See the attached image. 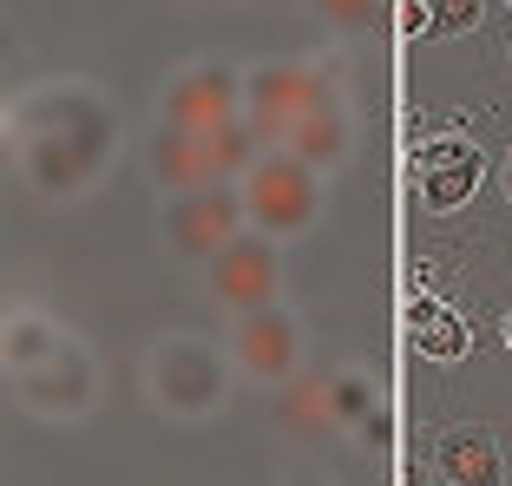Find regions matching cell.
<instances>
[{"label": "cell", "mask_w": 512, "mask_h": 486, "mask_svg": "<svg viewBox=\"0 0 512 486\" xmlns=\"http://www.w3.org/2000/svg\"><path fill=\"white\" fill-rule=\"evenodd\" d=\"M362 441H368V447H388V441H394V427H388V414H381V408L362 421Z\"/></svg>", "instance_id": "44dd1931"}, {"label": "cell", "mask_w": 512, "mask_h": 486, "mask_svg": "<svg viewBox=\"0 0 512 486\" xmlns=\"http://www.w3.org/2000/svg\"><path fill=\"white\" fill-rule=\"evenodd\" d=\"M243 119V73L224 60H191L165 73L158 86V125H184V132H217V125Z\"/></svg>", "instance_id": "52a82bcc"}, {"label": "cell", "mask_w": 512, "mask_h": 486, "mask_svg": "<svg viewBox=\"0 0 512 486\" xmlns=\"http://www.w3.org/2000/svg\"><path fill=\"white\" fill-rule=\"evenodd\" d=\"M506 349H512V322H506Z\"/></svg>", "instance_id": "603a6c76"}, {"label": "cell", "mask_w": 512, "mask_h": 486, "mask_svg": "<svg viewBox=\"0 0 512 486\" xmlns=\"http://www.w3.org/2000/svg\"><path fill=\"white\" fill-rule=\"evenodd\" d=\"M14 125H20V165H27L40 198H86L119 152V119L86 79H53V86L27 92Z\"/></svg>", "instance_id": "6da1fadb"}, {"label": "cell", "mask_w": 512, "mask_h": 486, "mask_svg": "<svg viewBox=\"0 0 512 486\" xmlns=\"http://www.w3.org/2000/svg\"><path fill=\"white\" fill-rule=\"evenodd\" d=\"M276 152L302 158L309 171H342L348 158H355V112H348V92L322 99L316 112H302V119L289 125V138L276 145Z\"/></svg>", "instance_id": "7c38bea8"}, {"label": "cell", "mask_w": 512, "mask_h": 486, "mask_svg": "<svg viewBox=\"0 0 512 486\" xmlns=\"http://www.w3.org/2000/svg\"><path fill=\"white\" fill-rule=\"evenodd\" d=\"M250 211H243V191L237 184H211V191H184V198L165 204L158 217V237L178 263H211L224 243L243 237Z\"/></svg>", "instance_id": "5b68a950"}, {"label": "cell", "mask_w": 512, "mask_h": 486, "mask_svg": "<svg viewBox=\"0 0 512 486\" xmlns=\"http://www.w3.org/2000/svg\"><path fill=\"white\" fill-rule=\"evenodd\" d=\"M230 362L237 375L263 381V388H283V381L302 375V322L289 316L283 303L256 309V316H230Z\"/></svg>", "instance_id": "ba28073f"}, {"label": "cell", "mask_w": 512, "mask_h": 486, "mask_svg": "<svg viewBox=\"0 0 512 486\" xmlns=\"http://www.w3.org/2000/svg\"><path fill=\"white\" fill-rule=\"evenodd\" d=\"M342 60H256L250 73H243V119L263 132V145H283L289 125L302 119V112H316L322 99H335L342 92Z\"/></svg>", "instance_id": "3957f363"}, {"label": "cell", "mask_w": 512, "mask_h": 486, "mask_svg": "<svg viewBox=\"0 0 512 486\" xmlns=\"http://www.w3.org/2000/svg\"><path fill=\"white\" fill-rule=\"evenodd\" d=\"M506 191H512V171H506Z\"/></svg>", "instance_id": "cb8c5ba5"}, {"label": "cell", "mask_w": 512, "mask_h": 486, "mask_svg": "<svg viewBox=\"0 0 512 486\" xmlns=\"http://www.w3.org/2000/svg\"><path fill=\"white\" fill-rule=\"evenodd\" d=\"M145 165H151V178H158V191H171V198L224 184V171H217V145H211V132H184V125H158V138H151Z\"/></svg>", "instance_id": "8fae6325"}, {"label": "cell", "mask_w": 512, "mask_h": 486, "mask_svg": "<svg viewBox=\"0 0 512 486\" xmlns=\"http://www.w3.org/2000/svg\"><path fill=\"white\" fill-rule=\"evenodd\" d=\"M230 355L217 349V342H204V335L191 329H171L151 342L145 355V395L151 408L165 414V421H211L217 408L230 401Z\"/></svg>", "instance_id": "7a4b0ae2"}, {"label": "cell", "mask_w": 512, "mask_h": 486, "mask_svg": "<svg viewBox=\"0 0 512 486\" xmlns=\"http://www.w3.org/2000/svg\"><path fill=\"white\" fill-rule=\"evenodd\" d=\"M14 401L40 421H86L99 408V362H92L79 342H66L53 362L14 375Z\"/></svg>", "instance_id": "9c48e42d"}, {"label": "cell", "mask_w": 512, "mask_h": 486, "mask_svg": "<svg viewBox=\"0 0 512 486\" xmlns=\"http://www.w3.org/2000/svg\"><path fill=\"white\" fill-rule=\"evenodd\" d=\"M60 349H66L60 329H53L40 309H20V316H7V368H14V375H27V368L53 362Z\"/></svg>", "instance_id": "2e32d148"}, {"label": "cell", "mask_w": 512, "mask_h": 486, "mask_svg": "<svg viewBox=\"0 0 512 486\" xmlns=\"http://www.w3.org/2000/svg\"><path fill=\"white\" fill-rule=\"evenodd\" d=\"M407 342H414L427 362H460L473 335H467V322H460V309H447V303L427 296V303L407 309Z\"/></svg>", "instance_id": "9a60e30c"}, {"label": "cell", "mask_w": 512, "mask_h": 486, "mask_svg": "<svg viewBox=\"0 0 512 486\" xmlns=\"http://www.w3.org/2000/svg\"><path fill=\"white\" fill-rule=\"evenodd\" d=\"M316 178H322V171H309L302 158L263 152L256 171L237 184L243 211H250V230H263V237H296V230H309L316 211H322V184Z\"/></svg>", "instance_id": "277c9868"}, {"label": "cell", "mask_w": 512, "mask_h": 486, "mask_svg": "<svg viewBox=\"0 0 512 486\" xmlns=\"http://www.w3.org/2000/svg\"><path fill=\"white\" fill-rule=\"evenodd\" d=\"M335 408H342V427H362L368 414L381 408V388L362 368H342V375H335Z\"/></svg>", "instance_id": "ac0fdd59"}, {"label": "cell", "mask_w": 512, "mask_h": 486, "mask_svg": "<svg viewBox=\"0 0 512 486\" xmlns=\"http://www.w3.org/2000/svg\"><path fill=\"white\" fill-rule=\"evenodd\" d=\"M270 421H276V434H283V441H296V447L335 441V434H342L335 375H296V381H283V388H276V401H270Z\"/></svg>", "instance_id": "30bf717a"}, {"label": "cell", "mask_w": 512, "mask_h": 486, "mask_svg": "<svg viewBox=\"0 0 512 486\" xmlns=\"http://www.w3.org/2000/svg\"><path fill=\"white\" fill-rule=\"evenodd\" d=\"M276 486H329V480H322V473H283Z\"/></svg>", "instance_id": "7402d4cb"}, {"label": "cell", "mask_w": 512, "mask_h": 486, "mask_svg": "<svg viewBox=\"0 0 512 486\" xmlns=\"http://www.w3.org/2000/svg\"><path fill=\"white\" fill-rule=\"evenodd\" d=\"M434 467L447 486H506V454H499L493 427L460 421L434 441Z\"/></svg>", "instance_id": "4fadbf2b"}, {"label": "cell", "mask_w": 512, "mask_h": 486, "mask_svg": "<svg viewBox=\"0 0 512 486\" xmlns=\"http://www.w3.org/2000/svg\"><path fill=\"white\" fill-rule=\"evenodd\" d=\"M434 7V33L440 40H453V33H473L486 14V0H427Z\"/></svg>", "instance_id": "ffe728a7"}, {"label": "cell", "mask_w": 512, "mask_h": 486, "mask_svg": "<svg viewBox=\"0 0 512 486\" xmlns=\"http://www.w3.org/2000/svg\"><path fill=\"white\" fill-rule=\"evenodd\" d=\"M204 283H211V303L224 316H256L283 296V250L263 230H243L237 243H224L211 263H204Z\"/></svg>", "instance_id": "8992f818"}, {"label": "cell", "mask_w": 512, "mask_h": 486, "mask_svg": "<svg viewBox=\"0 0 512 486\" xmlns=\"http://www.w3.org/2000/svg\"><path fill=\"white\" fill-rule=\"evenodd\" d=\"M316 14L329 20L335 33H362L381 20V0H316Z\"/></svg>", "instance_id": "d6986e66"}, {"label": "cell", "mask_w": 512, "mask_h": 486, "mask_svg": "<svg viewBox=\"0 0 512 486\" xmlns=\"http://www.w3.org/2000/svg\"><path fill=\"white\" fill-rule=\"evenodd\" d=\"M480 191V152L460 145V138H440L421 152V198L427 211H460V204Z\"/></svg>", "instance_id": "5bb4252c"}, {"label": "cell", "mask_w": 512, "mask_h": 486, "mask_svg": "<svg viewBox=\"0 0 512 486\" xmlns=\"http://www.w3.org/2000/svg\"><path fill=\"white\" fill-rule=\"evenodd\" d=\"M211 145H217V171H224V184H243V178L256 171V158L270 152V145H263V132H256L250 119L217 125V132H211Z\"/></svg>", "instance_id": "e0dca14e"}]
</instances>
